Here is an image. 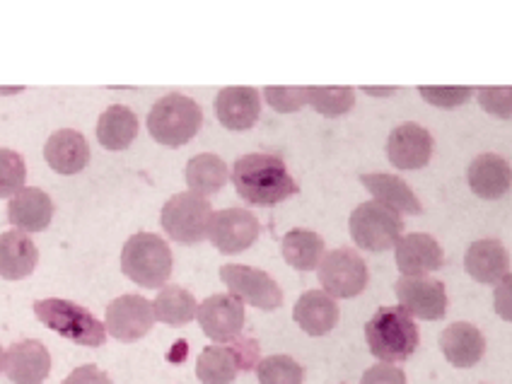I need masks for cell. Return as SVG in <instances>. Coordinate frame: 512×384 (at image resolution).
I'll use <instances>...</instances> for the list:
<instances>
[{
	"instance_id": "30",
	"label": "cell",
	"mask_w": 512,
	"mask_h": 384,
	"mask_svg": "<svg viewBox=\"0 0 512 384\" xmlns=\"http://www.w3.org/2000/svg\"><path fill=\"white\" fill-rule=\"evenodd\" d=\"M285 264H290L298 271H312L322 264L324 259V240L314 230H290L281 242Z\"/></svg>"
},
{
	"instance_id": "36",
	"label": "cell",
	"mask_w": 512,
	"mask_h": 384,
	"mask_svg": "<svg viewBox=\"0 0 512 384\" xmlns=\"http://www.w3.org/2000/svg\"><path fill=\"white\" fill-rule=\"evenodd\" d=\"M481 109L496 119H512V85H488L476 90Z\"/></svg>"
},
{
	"instance_id": "24",
	"label": "cell",
	"mask_w": 512,
	"mask_h": 384,
	"mask_svg": "<svg viewBox=\"0 0 512 384\" xmlns=\"http://www.w3.org/2000/svg\"><path fill=\"white\" fill-rule=\"evenodd\" d=\"M295 324L310 336H327L339 324V305L324 290H307L295 302Z\"/></svg>"
},
{
	"instance_id": "16",
	"label": "cell",
	"mask_w": 512,
	"mask_h": 384,
	"mask_svg": "<svg viewBox=\"0 0 512 384\" xmlns=\"http://www.w3.org/2000/svg\"><path fill=\"white\" fill-rule=\"evenodd\" d=\"M261 114V92L256 87H223L215 97V116L228 131H249Z\"/></svg>"
},
{
	"instance_id": "8",
	"label": "cell",
	"mask_w": 512,
	"mask_h": 384,
	"mask_svg": "<svg viewBox=\"0 0 512 384\" xmlns=\"http://www.w3.org/2000/svg\"><path fill=\"white\" fill-rule=\"evenodd\" d=\"M319 283H322L324 293L331 295L334 300H351L358 298L365 288H368L370 271L365 259L356 249L339 247L324 254L322 264L317 266Z\"/></svg>"
},
{
	"instance_id": "6",
	"label": "cell",
	"mask_w": 512,
	"mask_h": 384,
	"mask_svg": "<svg viewBox=\"0 0 512 384\" xmlns=\"http://www.w3.org/2000/svg\"><path fill=\"white\" fill-rule=\"evenodd\" d=\"M213 223V206L203 196L182 191L162 206L160 225L167 237L179 244H199L208 240Z\"/></svg>"
},
{
	"instance_id": "31",
	"label": "cell",
	"mask_w": 512,
	"mask_h": 384,
	"mask_svg": "<svg viewBox=\"0 0 512 384\" xmlns=\"http://www.w3.org/2000/svg\"><path fill=\"white\" fill-rule=\"evenodd\" d=\"M307 95L312 107L327 119H336L356 107V87L351 85H310Z\"/></svg>"
},
{
	"instance_id": "13",
	"label": "cell",
	"mask_w": 512,
	"mask_h": 384,
	"mask_svg": "<svg viewBox=\"0 0 512 384\" xmlns=\"http://www.w3.org/2000/svg\"><path fill=\"white\" fill-rule=\"evenodd\" d=\"M261 223L256 220L252 211L244 208H223V211L213 213L211 230H208V240L220 254H240L249 249L259 240Z\"/></svg>"
},
{
	"instance_id": "2",
	"label": "cell",
	"mask_w": 512,
	"mask_h": 384,
	"mask_svg": "<svg viewBox=\"0 0 512 384\" xmlns=\"http://www.w3.org/2000/svg\"><path fill=\"white\" fill-rule=\"evenodd\" d=\"M365 341L370 353L382 363H404L416 353L418 334L416 322L404 307L384 305L365 324Z\"/></svg>"
},
{
	"instance_id": "26",
	"label": "cell",
	"mask_w": 512,
	"mask_h": 384,
	"mask_svg": "<svg viewBox=\"0 0 512 384\" xmlns=\"http://www.w3.org/2000/svg\"><path fill=\"white\" fill-rule=\"evenodd\" d=\"M240 370H244V365L235 341L230 346L215 343V346L203 348L196 358V377L203 384H232Z\"/></svg>"
},
{
	"instance_id": "25",
	"label": "cell",
	"mask_w": 512,
	"mask_h": 384,
	"mask_svg": "<svg viewBox=\"0 0 512 384\" xmlns=\"http://www.w3.org/2000/svg\"><path fill=\"white\" fill-rule=\"evenodd\" d=\"M360 184L375 196V201H380L382 206L392 208L399 215H421L423 206L418 201V196L413 194V189L404 179L397 177V174H384V172H370L360 174Z\"/></svg>"
},
{
	"instance_id": "17",
	"label": "cell",
	"mask_w": 512,
	"mask_h": 384,
	"mask_svg": "<svg viewBox=\"0 0 512 384\" xmlns=\"http://www.w3.org/2000/svg\"><path fill=\"white\" fill-rule=\"evenodd\" d=\"M397 252V266L401 276H428V273L438 271L442 266V249L438 240L426 232H411V235H401L399 242L394 244Z\"/></svg>"
},
{
	"instance_id": "11",
	"label": "cell",
	"mask_w": 512,
	"mask_h": 384,
	"mask_svg": "<svg viewBox=\"0 0 512 384\" xmlns=\"http://www.w3.org/2000/svg\"><path fill=\"white\" fill-rule=\"evenodd\" d=\"M196 319H199L203 334L208 339L218 346H225V343L240 339L247 314H244V305L235 295L218 293L201 302Z\"/></svg>"
},
{
	"instance_id": "9",
	"label": "cell",
	"mask_w": 512,
	"mask_h": 384,
	"mask_svg": "<svg viewBox=\"0 0 512 384\" xmlns=\"http://www.w3.org/2000/svg\"><path fill=\"white\" fill-rule=\"evenodd\" d=\"M220 281L242 305H252L264 312H273L283 305V290L278 288V283L269 273L261 269H252V266L244 264H225L220 266Z\"/></svg>"
},
{
	"instance_id": "3",
	"label": "cell",
	"mask_w": 512,
	"mask_h": 384,
	"mask_svg": "<svg viewBox=\"0 0 512 384\" xmlns=\"http://www.w3.org/2000/svg\"><path fill=\"white\" fill-rule=\"evenodd\" d=\"M174 256L170 244L155 232H136L121 249V271L141 288H165Z\"/></svg>"
},
{
	"instance_id": "5",
	"label": "cell",
	"mask_w": 512,
	"mask_h": 384,
	"mask_svg": "<svg viewBox=\"0 0 512 384\" xmlns=\"http://www.w3.org/2000/svg\"><path fill=\"white\" fill-rule=\"evenodd\" d=\"M201 124L203 112L199 102L186 95H177V92L160 97L148 114L150 136L155 143L167 145V148H179V145L189 143L201 131Z\"/></svg>"
},
{
	"instance_id": "7",
	"label": "cell",
	"mask_w": 512,
	"mask_h": 384,
	"mask_svg": "<svg viewBox=\"0 0 512 384\" xmlns=\"http://www.w3.org/2000/svg\"><path fill=\"white\" fill-rule=\"evenodd\" d=\"M348 228H351L353 242L360 249L380 254L392 249L399 242L401 230H404V220H401L397 211L382 206L380 201H365L351 213Z\"/></svg>"
},
{
	"instance_id": "4",
	"label": "cell",
	"mask_w": 512,
	"mask_h": 384,
	"mask_svg": "<svg viewBox=\"0 0 512 384\" xmlns=\"http://www.w3.org/2000/svg\"><path fill=\"white\" fill-rule=\"evenodd\" d=\"M34 314L39 322L51 331H56L63 339L78 343V346L100 348L107 341V329L100 319L83 305L71 300L46 298L34 302Z\"/></svg>"
},
{
	"instance_id": "22",
	"label": "cell",
	"mask_w": 512,
	"mask_h": 384,
	"mask_svg": "<svg viewBox=\"0 0 512 384\" xmlns=\"http://www.w3.org/2000/svg\"><path fill=\"white\" fill-rule=\"evenodd\" d=\"M464 269L476 283L496 285L510 273V254L500 240H476L464 254Z\"/></svg>"
},
{
	"instance_id": "34",
	"label": "cell",
	"mask_w": 512,
	"mask_h": 384,
	"mask_svg": "<svg viewBox=\"0 0 512 384\" xmlns=\"http://www.w3.org/2000/svg\"><path fill=\"white\" fill-rule=\"evenodd\" d=\"M418 92H421V97L428 104L440 109L462 107V104L471 100V95H476L474 87L469 85H421Z\"/></svg>"
},
{
	"instance_id": "27",
	"label": "cell",
	"mask_w": 512,
	"mask_h": 384,
	"mask_svg": "<svg viewBox=\"0 0 512 384\" xmlns=\"http://www.w3.org/2000/svg\"><path fill=\"white\" fill-rule=\"evenodd\" d=\"M184 172H186L184 174L186 186H189L191 194L203 196V199L211 194H218V191L223 189L230 179L228 162L213 153H203V155L191 157V160L186 162Z\"/></svg>"
},
{
	"instance_id": "14",
	"label": "cell",
	"mask_w": 512,
	"mask_h": 384,
	"mask_svg": "<svg viewBox=\"0 0 512 384\" xmlns=\"http://www.w3.org/2000/svg\"><path fill=\"white\" fill-rule=\"evenodd\" d=\"M387 157L397 170H423L433 157V136L416 121L399 124L387 138Z\"/></svg>"
},
{
	"instance_id": "29",
	"label": "cell",
	"mask_w": 512,
	"mask_h": 384,
	"mask_svg": "<svg viewBox=\"0 0 512 384\" xmlns=\"http://www.w3.org/2000/svg\"><path fill=\"white\" fill-rule=\"evenodd\" d=\"M196 312H199V302H196L194 293L179 288V285H165L155 295V322L167 324V327H186L189 322H194Z\"/></svg>"
},
{
	"instance_id": "1",
	"label": "cell",
	"mask_w": 512,
	"mask_h": 384,
	"mask_svg": "<svg viewBox=\"0 0 512 384\" xmlns=\"http://www.w3.org/2000/svg\"><path fill=\"white\" fill-rule=\"evenodd\" d=\"M232 184L237 194L252 206H276L300 191L283 157L271 153H249L232 165Z\"/></svg>"
},
{
	"instance_id": "18",
	"label": "cell",
	"mask_w": 512,
	"mask_h": 384,
	"mask_svg": "<svg viewBox=\"0 0 512 384\" xmlns=\"http://www.w3.org/2000/svg\"><path fill=\"white\" fill-rule=\"evenodd\" d=\"M44 160L49 167L63 177L83 172L90 162V145L85 136L75 128H61V131L51 133L49 141L44 145Z\"/></svg>"
},
{
	"instance_id": "39",
	"label": "cell",
	"mask_w": 512,
	"mask_h": 384,
	"mask_svg": "<svg viewBox=\"0 0 512 384\" xmlns=\"http://www.w3.org/2000/svg\"><path fill=\"white\" fill-rule=\"evenodd\" d=\"M63 384H112V380L97 365H80L63 380Z\"/></svg>"
},
{
	"instance_id": "10",
	"label": "cell",
	"mask_w": 512,
	"mask_h": 384,
	"mask_svg": "<svg viewBox=\"0 0 512 384\" xmlns=\"http://www.w3.org/2000/svg\"><path fill=\"white\" fill-rule=\"evenodd\" d=\"M155 324L153 302L145 300L143 295H121L109 302L107 314H104V329L116 341L133 343L143 339Z\"/></svg>"
},
{
	"instance_id": "40",
	"label": "cell",
	"mask_w": 512,
	"mask_h": 384,
	"mask_svg": "<svg viewBox=\"0 0 512 384\" xmlns=\"http://www.w3.org/2000/svg\"><path fill=\"white\" fill-rule=\"evenodd\" d=\"M397 90L399 87H370V85L363 87V92H368V95H375V97H389V95H394Z\"/></svg>"
},
{
	"instance_id": "15",
	"label": "cell",
	"mask_w": 512,
	"mask_h": 384,
	"mask_svg": "<svg viewBox=\"0 0 512 384\" xmlns=\"http://www.w3.org/2000/svg\"><path fill=\"white\" fill-rule=\"evenodd\" d=\"M3 372L13 384H42L51 372V353L42 341H20L5 351Z\"/></svg>"
},
{
	"instance_id": "37",
	"label": "cell",
	"mask_w": 512,
	"mask_h": 384,
	"mask_svg": "<svg viewBox=\"0 0 512 384\" xmlns=\"http://www.w3.org/2000/svg\"><path fill=\"white\" fill-rule=\"evenodd\" d=\"M360 384H409V382H406V372L401 370L399 365L380 363L365 370V375L360 377Z\"/></svg>"
},
{
	"instance_id": "32",
	"label": "cell",
	"mask_w": 512,
	"mask_h": 384,
	"mask_svg": "<svg viewBox=\"0 0 512 384\" xmlns=\"http://www.w3.org/2000/svg\"><path fill=\"white\" fill-rule=\"evenodd\" d=\"M256 377H259V384H302L305 370L295 358L278 353V356L259 360Z\"/></svg>"
},
{
	"instance_id": "33",
	"label": "cell",
	"mask_w": 512,
	"mask_h": 384,
	"mask_svg": "<svg viewBox=\"0 0 512 384\" xmlns=\"http://www.w3.org/2000/svg\"><path fill=\"white\" fill-rule=\"evenodd\" d=\"M25 182V157L10 148H0V199H13L17 191L25 189Z\"/></svg>"
},
{
	"instance_id": "23",
	"label": "cell",
	"mask_w": 512,
	"mask_h": 384,
	"mask_svg": "<svg viewBox=\"0 0 512 384\" xmlns=\"http://www.w3.org/2000/svg\"><path fill=\"white\" fill-rule=\"evenodd\" d=\"M39 249L27 232L8 230L0 235V278L22 281L37 269Z\"/></svg>"
},
{
	"instance_id": "28",
	"label": "cell",
	"mask_w": 512,
	"mask_h": 384,
	"mask_svg": "<svg viewBox=\"0 0 512 384\" xmlns=\"http://www.w3.org/2000/svg\"><path fill=\"white\" fill-rule=\"evenodd\" d=\"M138 136V119L131 109L124 104H112L109 109H104V114L97 121V141L102 148L119 150L131 148V143Z\"/></svg>"
},
{
	"instance_id": "20",
	"label": "cell",
	"mask_w": 512,
	"mask_h": 384,
	"mask_svg": "<svg viewBox=\"0 0 512 384\" xmlns=\"http://www.w3.org/2000/svg\"><path fill=\"white\" fill-rule=\"evenodd\" d=\"M467 182L479 199H503L512 186V167L505 157L496 153H484L471 160Z\"/></svg>"
},
{
	"instance_id": "19",
	"label": "cell",
	"mask_w": 512,
	"mask_h": 384,
	"mask_svg": "<svg viewBox=\"0 0 512 384\" xmlns=\"http://www.w3.org/2000/svg\"><path fill=\"white\" fill-rule=\"evenodd\" d=\"M8 220L20 232H42L54 220V201L37 186H25L8 203Z\"/></svg>"
},
{
	"instance_id": "12",
	"label": "cell",
	"mask_w": 512,
	"mask_h": 384,
	"mask_svg": "<svg viewBox=\"0 0 512 384\" xmlns=\"http://www.w3.org/2000/svg\"><path fill=\"white\" fill-rule=\"evenodd\" d=\"M394 293H397L399 307H404L411 317L426 319V322H438L445 317L447 305H450L445 283L428 276H401L394 283Z\"/></svg>"
},
{
	"instance_id": "41",
	"label": "cell",
	"mask_w": 512,
	"mask_h": 384,
	"mask_svg": "<svg viewBox=\"0 0 512 384\" xmlns=\"http://www.w3.org/2000/svg\"><path fill=\"white\" fill-rule=\"evenodd\" d=\"M3 356H5V351H3V348H0V370H3Z\"/></svg>"
},
{
	"instance_id": "35",
	"label": "cell",
	"mask_w": 512,
	"mask_h": 384,
	"mask_svg": "<svg viewBox=\"0 0 512 384\" xmlns=\"http://www.w3.org/2000/svg\"><path fill=\"white\" fill-rule=\"evenodd\" d=\"M264 97L269 102V107L281 114H293L305 107V104H310L307 87L302 85H269L264 87Z\"/></svg>"
},
{
	"instance_id": "38",
	"label": "cell",
	"mask_w": 512,
	"mask_h": 384,
	"mask_svg": "<svg viewBox=\"0 0 512 384\" xmlns=\"http://www.w3.org/2000/svg\"><path fill=\"white\" fill-rule=\"evenodd\" d=\"M493 307H496V314L500 319L512 324V273H508L503 281L496 283V290H493Z\"/></svg>"
},
{
	"instance_id": "21",
	"label": "cell",
	"mask_w": 512,
	"mask_h": 384,
	"mask_svg": "<svg viewBox=\"0 0 512 384\" xmlns=\"http://www.w3.org/2000/svg\"><path fill=\"white\" fill-rule=\"evenodd\" d=\"M440 351L455 368H474L484 358L486 339L474 324L455 322L440 334Z\"/></svg>"
}]
</instances>
